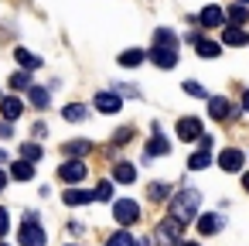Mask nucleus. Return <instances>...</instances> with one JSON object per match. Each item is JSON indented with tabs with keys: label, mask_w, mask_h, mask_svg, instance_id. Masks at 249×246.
Returning a JSON list of instances; mask_svg holds the SVG:
<instances>
[{
	"label": "nucleus",
	"mask_w": 249,
	"mask_h": 246,
	"mask_svg": "<svg viewBox=\"0 0 249 246\" xmlns=\"http://www.w3.org/2000/svg\"><path fill=\"white\" fill-rule=\"evenodd\" d=\"M178 246H198V243H191V239H181V243H178Z\"/></svg>",
	"instance_id": "a19ab883"
},
{
	"label": "nucleus",
	"mask_w": 249,
	"mask_h": 246,
	"mask_svg": "<svg viewBox=\"0 0 249 246\" xmlns=\"http://www.w3.org/2000/svg\"><path fill=\"white\" fill-rule=\"evenodd\" d=\"M92 198L109 202V198H113V185H109V181H99V185H96V191H92Z\"/></svg>",
	"instance_id": "7c9ffc66"
},
{
	"label": "nucleus",
	"mask_w": 249,
	"mask_h": 246,
	"mask_svg": "<svg viewBox=\"0 0 249 246\" xmlns=\"http://www.w3.org/2000/svg\"><path fill=\"white\" fill-rule=\"evenodd\" d=\"M62 198H65V205H86V202L92 198V191H82V188H72V191H65Z\"/></svg>",
	"instance_id": "a878e982"
},
{
	"label": "nucleus",
	"mask_w": 249,
	"mask_h": 246,
	"mask_svg": "<svg viewBox=\"0 0 249 246\" xmlns=\"http://www.w3.org/2000/svg\"><path fill=\"white\" fill-rule=\"evenodd\" d=\"M92 106H96L99 113H116V110L123 106V99H120V93H116V89H106V93H96Z\"/></svg>",
	"instance_id": "0eeeda50"
},
{
	"label": "nucleus",
	"mask_w": 249,
	"mask_h": 246,
	"mask_svg": "<svg viewBox=\"0 0 249 246\" xmlns=\"http://www.w3.org/2000/svg\"><path fill=\"white\" fill-rule=\"evenodd\" d=\"M7 86H11V89H31V76H28V72H14V76L7 79Z\"/></svg>",
	"instance_id": "c85d7f7f"
},
{
	"label": "nucleus",
	"mask_w": 249,
	"mask_h": 246,
	"mask_svg": "<svg viewBox=\"0 0 249 246\" xmlns=\"http://www.w3.org/2000/svg\"><path fill=\"white\" fill-rule=\"evenodd\" d=\"M242 110H246V113H249V89H246V93H242Z\"/></svg>",
	"instance_id": "e433bc0d"
},
{
	"label": "nucleus",
	"mask_w": 249,
	"mask_h": 246,
	"mask_svg": "<svg viewBox=\"0 0 249 246\" xmlns=\"http://www.w3.org/2000/svg\"><path fill=\"white\" fill-rule=\"evenodd\" d=\"M143 58H147V55H143L140 48H126V52L120 55V65H126V69H137V65H140Z\"/></svg>",
	"instance_id": "393cba45"
},
{
	"label": "nucleus",
	"mask_w": 249,
	"mask_h": 246,
	"mask_svg": "<svg viewBox=\"0 0 249 246\" xmlns=\"http://www.w3.org/2000/svg\"><path fill=\"white\" fill-rule=\"evenodd\" d=\"M137 246H154V239H150V236H143V239H140Z\"/></svg>",
	"instance_id": "58836bf2"
},
{
	"label": "nucleus",
	"mask_w": 249,
	"mask_h": 246,
	"mask_svg": "<svg viewBox=\"0 0 249 246\" xmlns=\"http://www.w3.org/2000/svg\"><path fill=\"white\" fill-rule=\"evenodd\" d=\"M225 14V21H232V28H242L246 21H249V11L242 7V4H235V7H229V11H222Z\"/></svg>",
	"instance_id": "412c9836"
},
{
	"label": "nucleus",
	"mask_w": 249,
	"mask_h": 246,
	"mask_svg": "<svg viewBox=\"0 0 249 246\" xmlns=\"http://www.w3.org/2000/svg\"><path fill=\"white\" fill-rule=\"evenodd\" d=\"M14 58H18V65H21V72H31V69H38V65H41V58H38L35 52H28V48H18V52H14Z\"/></svg>",
	"instance_id": "a211bd4d"
},
{
	"label": "nucleus",
	"mask_w": 249,
	"mask_h": 246,
	"mask_svg": "<svg viewBox=\"0 0 249 246\" xmlns=\"http://www.w3.org/2000/svg\"><path fill=\"white\" fill-rule=\"evenodd\" d=\"M167 191H171V188H167L164 181H154V185H150V198H154V202H164Z\"/></svg>",
	"instance_id": "473e14b6"
},
{
	"label": "nucleus",
	"mask_w": 249,
	"mask_h": 246,
	"mask_svg": "<svg viewBox=\"0 0 249 246\" xmlns=\"http://www.w3.org/2000/svg\"><path fill=\"white\" fill-rule=\"evenodd\" d=\"M21 246H45V229L35 212H28V219L21 226Z\"/></svg>",
	"instance_id": "f03ea898"
},
{
	"label": "nucleus",
	"mask_w": 249,
	"mask_h": 246,
	"mask_svg": "<svg viewBox=\"0 0 249 246\" xmlns=\"http://www.w3.org/2000/svg\"><path fill=\"white\" fill-rule=\"evenodd\" d=\"M242 188H246V191H249V174H242Z\"/></svg>",
	"instance_id": "ea45409f"
},
{
	"label": "nucleus",
	"mask_w": 249,
	"mask_h": 246,
	"mask_svg": "<svg viewBox=\"0 0 249 246\" xmlns=\"http://www.w3.org/2000/svg\"><path fill=\"white\" fill-rule=\"evenodd\" d=\"M0 113H4V120H7V123H14V120L24 113V106H21V99H14V96H11V99H0Z\"/></svg>",
	"instance_id": "f3484780"
},
{
	"label": "nucleus",
	"mask_w": 249,
	"mask_h": 246,
	"mask_svg": "<svg viewBox=\"0 0 249 246\" xmlns=\"http://www.w3.org/2000/svg\"><path fill=\"white\" fill-rule=\"evenodd\" d=\"M242 151H235V147H225L222 154H218V168L222 171H229V174H235V171H242Z\"/></svg>",
	"instance_id": "6e6552de"
},
{
	"label": "nucleus",
	"mask_w": 249,
	"mask_h": 246,
	"mask_svg": "<svg viewBox=\"0 0 249 246\" xmlns=\"http://www.w3.org/2000/svg\"><path fill=\"white\" fill-rule=\"evenodd\" d=\"M181 229H184V226L167 215V219L157 226V239H164V243H181Z\"/></svg>",
	"instance_id": "1a4fd4ad"
},
{
	"label": "nucleus",
	"mask_w": 249,
	"mask_h": 246,
	"mask_svg": "<svg viewBox=\"0 0 249 246\" xmlns=\"http://www.w3.org/2000/svg\"><path fill=\"white\" fill-rule=\"evenodd\" d=\"M45 130H48L45 123H35V127H31V133H35V137H45Z\"/></svg>",
	"instance_id": "c9c22d12"
},
{
	"label": "nucleus",
	"mask_w": 249,
	"mask_h": 246,
	"mask_svg": "<svg viewBox=\"0 0 249 246\" xmlns=\"http://www.w3.org/2000/svg\"><path fill=\"white\" fill-rule=\"evenodd\" d=\"M130 137H133V127H123L113 133V144H130Z\"/></svg>",
	"instance_id": "72a5a7b5"
},
{
	"label": "nucleus",
	"mask_w": 249,
	"mask_h": 246,
	"mask_svg": "<svg viewBox=\"0 0 249 246\" xmlns=\"http://www.w3.org/2000/svg\"><path fill=\"white\" fill-rule=\"evenodd\" d=\"M106 246H137V239H133L130 232H123V229H120V232H113V236L106 239Z\"/></svg>",
	"instance_id": "cd10ccee"
},
{
	"label": "nucleus",
	"mask_w": 249,
	"mask_h": 246,
	"mask_svg": "<svg viewBox=\"0 0 249 246\" xmlns=\"http://www.w3.org/2000/svg\"><path fill=\"white\" fill-rule=\"evenodd\" d=\"M171 151V140H164V137H154L150 144H147V151H143V161H150V157H160V154H167Z\"/></svg>",
	"instance_id": "6ab92c4d"
},
{
	"label": "nucleus",
	"mask_w": 249,
	"mask_h": 246,
	"mask_svg": "<svg viewBox=\"0 0 249 246\" xmlns=\"http://www.w3.org/2000/svg\"><path fill=\"white\" fill-rule=\"evenodd\" d=\"M174 133H178L181 140H198V137L205 133V127H201V120H198V116H184V120H178Z\"/></svg>",
	"instance_id": "423d86ee"
},
{
	"label": "nucleus",
	"mask_w": 249,
	"mask_h": 246,
	"mask_svg": "<svg viewBox=\"0 0 249 246\" xmlns=\"http://www.w3.org/2000/svg\"><path fill=\"white\" fill-rule=\"evenodd\" d=\"M191 45H195V52H198L201 58H218V52H222V45H218V41H208V38H201L198 31L191 35Z\"/></svg>",
	"instance_id": "9d476101"
},
{
	"label": "nucleus",
	"mask_w": 249,
	"mask_h": 246,
	"mask_svg": "<svg viewBox=\"0 0 249 246\" xmlns=\"http://www.w3.org/2000/svg\"><path fill=\"white\" fill-rule=\"evenodd\" d=\"M113 178H116L120 185H133V181H137V168L126 164V161H120V164H113Z\"/></svg>",
	"instance_id": "dca6fc26"
},
{
	"label": "nucleus",
	"mask_w": 249,
	"mask_h": 246,
	"mask_svg": "<svg viewBox=\"0 0 249 246\" xmlns=\"http://www.w3.org/2000/svg\"><path fill=\"white\" fill-rule=\"evenodd\" d=\"M198 24H201V28H218V24H225V14H222V7H215V4L201 7V14H198Z\"/></svg>",
	"instance_id": "9b49d317"
},
{
	"label": "nucleus",
	"mask_w": 249,
	"mask_h": 246,
	"mask_svg": "<svg viewBox=\"0 0 249 246\" xmlns=\"http://www.w3.org/2000/svg\"><path fill=\"white\" fill-rule=\"evenodd\" d=\"M11 178H14V181H31V178H35V164L14 161V164H11Z\"/></svg>",
	"instance_id": "aec40b11"
},
{
	"label": "nucleus",
	"mask_w": 249,
	"mask_h": 246,
	"mask_svg": "<svg viewBox=\"0 0 249 246\" xmlns=\"http://www.w3.org/2000/svg\"><path fill=\"white\" fill-rule=\"evenodd\" d=\"M7 188V171H0V191Z\"/></svg>",
	"instance_id": "4c0bfd02"
},
{
	"label": "nucleus",
	"mask_w": 249,
	"mask_h": 246,
	"mask_svg": "<svg viewBox=\"0 0 249 246\" xmlns=\"http://www.w3.org/2000/svg\"><path fill=\"white\" fill-rule=\"evenodd\" d=\"M7 229H11V215L7 208H0V236H7Z\"/></svg>",
	"instance_id": "f704fd0d"
},
{
	"label": "nucleus",
	"mask_w": 249,
	"mask_h": 246,
	"mask_svg": "<svg viewBox=\"0 0 249 246\" xmlns=\"http://www.w3.org/2000/svg\"><path fill=\"white\" fill-rule=\"evenodd\" d=\"M222 41H225L229 48H242V45H249V31H242V28H225V31H222Z\"/></svg>",
	"instance_id": "2eb2a0df"
},
{
	"label": "nucleus",
	"mask_w": 249,
	"mask_h": 246,
	"mask_svg": "<svg viewBox=\"0 0 249 246\" xmlns=\"http://www.w3.org/2000/svg\"><path fill=\"white\" fill-rule=\"evenodd\" d=\"M188 168H191V171H201V168H208V151H195V154L188 157Z\"/></svg>",
	"instance_id": "c756f323"
},
{
	"label": "nucleus",
	"mask_w": 249,
	"mask_h": 246,
	"mask_svg": "<svg viewBox=\"0 0 249 246\" xmlns=\"http://www.w3.org/2000/svg\"><path fill=\"white\" fill-rule=\"evenodd\" d=\"M28 99H31L38 110H45V106H48V89H38V86H31V89H28Z\"/></svg>",
	"instance_id": "bb28decb"
},
{
	"label": "nucleus",
	"mask_w": 249,
	"mask_h": 246,
	"mask_svg": "<svg viewBox=\"0 0 249 246\" xmlns=\"http://www.w3.org/2000/svg\"><path fill=\"white\" fill-rule=\"evenodd\" d=\"M184 93H188V96H198V99H205V96H208V93H205V86H201V82H195V79H188V82H184Z\"/></svg>",
	"instance_id": "2f4dec72"
},
{
	"label": "nucleus",
	"mask_w": 249,
	"mask_h": 246,
	"mask_svg": "<svg viewBox=\"0 0 249 246\" xmlns=\"http://www.w3.org/2000/svg\"><path fill=\"white\" fill-rule=\"evenodd\" d=\"M62 116H65V120H72V123H82V120L89 116V110H86L82 103H69V106L62 110Z\"/></svg>",
	"instance_id": "5701e85b"
},
{
	"label": "nucleus",
	"mask_w": 249,
	"mask_h": 246,
	"mask_svg": "<svg viewBox=\"0 0 249 246\" xmlns=\"http://www.w3.org/2000/svg\"><path fill=\"white\" fill-rule=\"evenodd\" d=\"M89 151H92V144H89V140H69V144L62 147V154H69V157H75V161H79L82 154H89Z\"/></svg>",
	"instance_id": "4be33fe9"
},
{
	"label": "nucleus",
	"mask_w": 249,
	"mask_h": 246,
	"mask_svg": "<svg viewBox=\"0 0 249 246\" xmlns=\"http://www.w3.org/2000/svg\"><path fill=\"white\" fill-rule=\"evenodd\" d=\"M147 58H150L157 69H174V65H178V52H164V48H150Z\"/></svg>",
	"instance_id": "ddd939ff"
},
{
	"label": "nucleus",
	"mask_w": 249,
	"mask_h": 246,
	"mask_svg": "<svg viewBox=\"0 0 249 246\" xmlns=\"http://www.w3.org/2000/svg\"><path fill=\"white\" fill-rule=\"evenodd\" d=\"M208 113H212V120L225 123V120H232V116H235V106H232L225 96H212V99H208Z\"/></svg>",
	"instance_id": "39448f33"
},
{
	"label": "nucleus",
	"mask_w": 249,
	"mask_h": 246,
	"mask_svg": "<svg viewBox=\"0 0 249 246\" xmlns=\"http://www.w3.org/2000/svg\"><path fill=\"white\" fill-rule=\"evenodd\" d=\"M113 219H116L120 226H133V222L140 219V205H137L133 198H120V202H113Z\"/></svg>",
	"instance_id": "7ed1b4c3"
},
{
	"label": "nucleus",
	"mask_w": 249,
	"mask_h": 246,
	"mask_svg": "<svg viewBox=\"0 0 249 246\" xmlns=\"http://www.w3.org/2000/svg\"><path fill=\"white\" fill-rule=\"evenodd\" d=\"M195 222H198V232H201V236H215V232L222 229V219H218L215 212H205V215H195Z\"/></svg>",
	"instance_id": "4468645a"
},
{
	"label": "nucleus",
	"mask_w": 249,
	"mask_h": 246,
	"mask_svg": "<svg viewBox=\"0 0 249 246\" xmlns=\"http://www.w3.org/2000/svg\"><path fill=\"white\" fill-rule=\"evenodd\" d=\"M4 161H7V151H4V147H0V164H4Z\"/></svg>",
	"instance_id": "79ce46f5"
},
{
	"label": "nucleus",
	"mask_w": 249,
	"mask_h": 246,
	"mask_svg": "<svg viewBox=\"0 0 249 246\" xmlns=\"http://www.w3.org/2000/svg\"><path fill=\"white\" fill-rule=\"evenodd\" d=\"M0 246H4V243H0Z\"/></svg>",
	"instance_id": "37998d69"
},
{
	"label": "nucleus",
	"mask_w": 249,
	"mask_h": 246,
	"mask_svg": "<svg viewBox=\"0 0 249 246\" xmlns=\"http://www.w3.org/2000/svg\"><path fill=\"white\" fill-rule=\"evenodd\" d=\"M86 174H89V164H86V161H75V157H72V161H65V164L58 168V178H62V181H69V185L82 181Z\"/></svg>",
	"instance_id": "20e7f679"
},
{
	"label": "nucleus",
	"mask_w": 249,
	"mask_h": 246,
	"mask_svg": "<svg viewBox=\"0 0 249 246\" xmlns=\"http://www.w3.org/2000/svg\"><path fill=\"white\" fill-rule=\"evenodd\" d=\"M198 205H201V191L184 188V191H178V195L171 198V219H178L181 226H188V222H195Z\"/></svg>",
	"instance_id": "f257e3e1"
},
{
	"label": "nucleus",
	"mask_w": 249,
	"mask_h": 246,
	"mask_svg": "<svg viewBox=\"0 0 249 246\" xmlns=\"http://www.w3.org/2000/svg\"><path fill=\"white\" fill-rule=\"evenodd\" d=\"M41 144H35V140H28V144H21V161H28V164H35V161H41Z\"/></svg>",
	"instance_id": "b1692460"
},
{
	"label": "nucleus",
	"mask_w": 249,
	"mask_h": 246,
	"mask_svg": "<svg viewBox=\"0 0 249 246\" xmlns=\"http://www.w3.org/2000/svg\"><path fill=\"white\" fill-rule=\"evenodd\" d=\"M154 48H164V52H178V35L171 28H157L154 31Z\"/></svg>",
	"instance_id": "f8f14e48"
}]
</instances>
